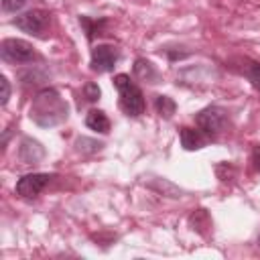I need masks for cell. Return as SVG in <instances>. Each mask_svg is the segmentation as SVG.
<instances>
[{"instance_id": "obj_18", "label": "cell", "mask_w": 260, "mask_h": 260, "mask_svg": "<svg viewBox=\"0 0 260 260\" xmlns=\"http://www.w3.org/2000/svg\"><path fill=\"white\" fill-rule=\"evenodd\" d=\"M258 244H260V238H258Z\"/></svg>"}, {"instance_id": "obj_9", "label": "cell", "mask_w": 260, "mask_h": 260, "mask_svg": "<svg viewBox=\"0 0 260 260\" xmlns=\"http://www.w3.org/2000/svg\"><path fill=\"white\" fill-rule=\"evenodd\" d=\"M181 144L187 148V150H199L207 144V134H203L201 130H195V128H181Z\"/></svg>"}, {"instance_id": "obj_12", "label": "cell", "mask_w": 260, "mask_h": 260, "mask_svg": "<svg viewBox=\"0 0 260 260\" xmlns=\"http://www.w3.org/2000/svg\"><path fill=\"white\" fill-rule=\"evenodd\" d=\"M154 108H156V112H158L162 118H171V116L175 114V110H177V104H175L169 95H158L156 102H154Z\"/></svg>"}, {"instance_id": "obj_11", "label": "cell", "mask_w": 260, "mask_h": 260, "mask_svg": "<svg viewBox=\"0 0 260 260\" xmlns=\"http://www.w3.org/2000/svg\"><path fill=\"white\" fill-rule=\"evenodd\" d=\"M134 73H136V77H140L142 81H148V83H156V79H158V73L154 71L152 63L146 59H136Z\"/></svg>"}, {"instance_id": "obj_6", "label": "cell", "mask_w": 260, "mask_h": 260, "mask_svg": "<svg viewBox=\"0 0 260 260\" xmlns=\"http://www.w3.org/2000/svg\"><path fill=\"white\" fill-rule=\"evenodd\" d=\"M49 181H51V175H47V173H30V175H24L16 183V193L20 197H26V199L37 197L45 189V185Z\"/></svg>"}, {"instance_id": "obj_17", "label": "cell", "mask_w": 260, "mask_h": 260, "mask_svg": "<svg viewBox=\"0 0 260 260\" xmlns=\"http://www.w3.org/2000/svg\"><path fill=\"white\" fill-rule=\"evenodd\" d=\"M252 162H254V169L260 171V144H256L252 150Z\"/></svg>"}, {"instance_id": "obj_4", "label": "cell", "mask_w": 260, "mask_h": 260, "mask_svg": "<svg viewBox=\"0 0 260 260\" xmlns=\"http://www.w3.org/2000/svg\"><path fill=\"white\" fill-rule=\"evenodd\" d=\"M195 122H197V128H199L203 134L215 136V134H219V132L223 130V126H225V112H223L221 108L211 106V108L201 110V112L197 114Z\"/></svg>"}, {"instance_id": "obj_16", "label": "cell", "mask_w": 260, "mask_h": 260, "mask_svg": "<svg viewBox=\"0 0 260 260\" xmlns=\"http://www.w3.org/2000/svg\"><path fill=\"white\" fill-rule=\"evenodd\" d=\"M83 91H85V98H87L89 102H95V100L100 98V87H98L95 83H87V85L83 87Z\"/></svg>"}, {"instance_id": "obj_14", "label": "cell", "mask_w": 260, "mask_h": 260, "mask_svg": "<svg viewBox=\"0 0 260 260\" xmlns=\"http://www.w3.org/2000/svg\"><path fill=\"white\" fill-rule=\"evenodd\" d=\"M26 4V0H2V10L4 12H16Z\"/></svg>"}, {"instance_id": "obj_8", "label": "cell", "mask_w": 260, "mask_h": 260, "mask_svg": "<svg viewBox=\"0 0 260 260\" xmlns=\"http://www.w3.org/2000/svg\"><path fill=\"white\" fill-rule=\"evenodd\" d=\"M18 156L24 165H30V162H39L43 156H45V148L32 140V138H24L20 142V148H18Z\"/></svg>"}, {"instance_id": "obj_3", "label": "cell", "mask_w": 260, "mask_h": 260, "mask_svg": "<svg viewBox=\"0 0 260 260\" xmlns=\"http://www.w3.org/2000/svg\"><path fill=\"white\" fill-rule=\"evenodd\" d=\"M0 55L8 63H30L35 59V49L22 39H6L0 45Z\"/></svg>"}, {"instance_id": "obj_1", "label": "cell", "mask_w": 260, "mask_h": 260, "mask_svg": "<svg viewBox=\"0 0 260 260\" xmlns=\"http://www.w3.org/2000/svg\"><path fill=\"white\" fill-rule=\"evenodd\" d=\"M30 118L41 126H55L67 118V104L55 89H43L30 106Z\"/></svg>"}, {"instance_id": "obj_10", "label": "cell", "mask_w": 260, "mask_h": 260, "mask_svg": "<svg viewBox=\"0 0 260 260\" xmlns=\"http://www.w3.org/2000/svg\"><path fill=\"white\" fill-rule=\"evenodd\" d=\"M85 124L89 130H95L100 134H106L110 132V120L108 116L102 112V110H91L87 116H85Z\"/></svg>"}, {"instance_id": "obj_13", "label": "cell", "mask_w": 260, "mask_h": 260, "mask_svg": "<svg viewBox=\"0 0 260 260\" xmlns=\"http://www.w3.org/2000/svg\"><path fill=\"white\" fill-rule=\"evenodd\" d=\"M246 75H248L250 83L254 85V89H256V91H260V63H250V67H248Z\"/></svg>"}, {"instance_id": "obj_2", "label": "cell", "mask_w": 260, "mask_h": 260, "mask_svg": "<svg viewBox=\"0 0 260 260\" xmlns=\"http://www.w3.org/2000/svg\"><path fill=\"white\" fill-rule=\"evenodd\" d=\"M114 85L120 91V106L128 116H140L144 112V98L142 91L130 81L128 75L120 73L114 77Z\"/></svg>"}, {"instance_id": "obj_7", "label": "cell", "mask_w": 260, "mask_h": 260, "mask_svg": "<svg viewBox=\"0 0 260 260\" xmlns=\"http://www.w3.org/2000/svg\"><path fill=\"white\" fill-rule=\"evenodd\" d=\"M118 49L116 47H110V45H98L93 51H91V69L98 71V73H106V71H112L116 61H118Z\"/></svg>"}, {"instance_id": "obj_15", "label": "cell", "mask_w": 260, "mask_h": 260, "mask_svg": "<svg viewBox=\"0 0 260 260\" xmlns=\"http://www.w3.org/2000/svg\"><path fill=\"white\" fill-rule=\"evenodd\" d=\"M0 87H2V95H0V104L2 106H6V102H8V98H10V83H8V79L2 75L0 77Z\"/></svg>"}, {"instance_id": "obj_5", "label": "cell", "mask_w": 260, "mask_h": 260, "mask_svg": "<svg viewBox=\"0 0 260 260\" xmlns=\"http://www.w3.org/2000/svg\"><path fill=\"white\" fill-rule=\"evenodd\" d=\"M12 22L22 32H28V35L37 37V35H41L45 30V26L49 22V12H45V10H28V12L16 16Z\"/></svg>"}]
</instances>
